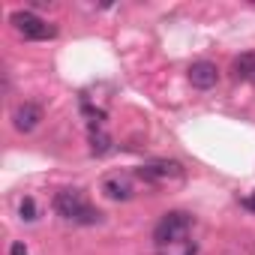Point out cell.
<instances>
[{
    "label": "cell",
    "mask_w": 255,
    "mask_h": 255,
    "mask_svg": "<svg viewBox=\"0 0 255 255\" xmlns=\"http://www.w3.org/2000/svg\"><path fill=\"white\" fill-rule=\"evenodd\" d=\"M54 210H57L63 219L78 222V225H96V222H102V213H99L96 207H90L87 198H84L78 189H60V192L54 195Z\"/></svg>",
    "instance_id": "cell-1"
},
{
    "label": "cell",
    "mask_w": 255,
    "mask_h": 255,
    "mask_svg": "<svg viewBox=\"0 0 255 255\" xmlns=\"http://www.w3.org/2000/svg\"><path fill=\"white\" fill-rule=\"evenodd\" d=\"M189 231H192V216L186 210H168V213H162V219L153 228V243L156 246H171V243L186 240Z\"/></svg>",
    "instance_id": "cell-2"
},
{
    "label": "cell",
    "mask_w": 255,
    "mask_h": 255,
    "mask_svg": "<svg viewBox=\"0 0 255 255\" xmlns=\"http://www.w3.org/2000/svg\"><path fill=\"white\" fill-rule=\"evenodd\" d=\"M9 21H12V27H15L24 39H33V42H42V39H54V36H57V27L48 24L45 18H39V15L30 12V9H15V12L9 15Z\"/></svg>",
    "instance_id": "cell-3"
},
{
    "label": "cell",
    "mask_w": 255,
    "mask_h": 255,
    "mask_svg": "<svg viewBox=\"0 0 255 255\" xmlns=\"http://www.w3.org/2000/svg\"><path fill=\"white\" fill-rule=\"evenodd\" d=\"M138 177L147 183H162V180H180L183 177V165L177 159H150L138 168Z\"/></svg>",
    "instance_id": "cell-4"
},
{
    "label": "cell",
    "mask_w": 255,
    "mask_h": 255,
    "mask_svg": "<svg viewBox=\"0 0 255 255\" xmlns=\"http://www.w3.org/2000/svg\"><path fill=\"white\" fill-rule=\"evenodd\" d=\"M39 123H42V108L36 102H21L12 111V126H15L18 132H33Z\"/></svg>",
    "instance_id": "cell-5"
},
{
    "label": "cell",
    "mask_w": 255,
    "mask_h": 255,
    "mask_svg": "<svg viewBox=\"0 0 255 255\" xmlns=\"http://www.w3.org/2000/svg\"><path fill=\"white\" fill-rule=\"evenodd\" d=\"M189 81H192V87H198V90H210V87L219 81V69H216L210 60H198V63L189 66Z\"/></svg>",
    "instance_id": "cell-6"
},
{
    "label": "cell",
    "mask_w": 255,
    "mask_h": 255,
    "mask_svg": "<svg viewBox=\"0 0 255 255\" xmlns=\"http://www.w3.org/2000/svg\"><path fill=\"white\" fill-rule=\"evenodd\" d=\"M102 192L111 201H129L132 198V183L126 180V177H120V174H114V177H105L102 180Z\"/></svg>",
    "instance_id": "cell-7"
},
{
    "label": "cell",
    "mask_w": 255,
    "mask_h": 255,
    "mask_svg": "<svg viewBox=\"0 0 255 255\" xmlns=\"http://www.w3.org/2000/svg\"><path fill=\"white\" fill-rule=\"evenodd\" d=\"M231 75L237 78V81H255V54H240V57H234V63H231Z\"/></svg>",
    "instance_id": "cell-8"
},
{
    "label": "cell",
    "mask_w": 255,
    "mask_h": 255,
    "mask_svg": "<svg viewBox=\"0 0 255 255\" xmlns=\"http://www.w3.org/2000/svg\"><path fill=\"white\" fill-rule=\"evenodd\" d=\"M108 150H111V135L102 132L99 126H93V129H90V153L93 156H105Z\"/></svg>",
    "instance_id": "cell-9"
},
{
    "label": "cell",
    "mask_w": 255,
    "mask_h": 255,
    "mask_svg": "<svg viewBox=\"0 0 255 255\" xmlns=\"http://www.w3.org/2000/svg\"><path fill=\"white\" fill-rule=\"evenodd\" d=\"M18 213H21V219H24V222H33V219H36V201H33L30 195H27V198H21Z\"/></svg>",
    "instance_id": "cell-10"
},
{
    "label": "cell",
    "mask_w": 255,
    "mask_h": 255,
    "mask_svg": "<svg viewBox=\"0 0 255 255\" xmlns=\"http://www.w3.org/2000/svg\"><path fill=\"white\" fill-rule=\"evenodd\" d=\"M9 255H30V252H27V246H24L21 240H15V243L9 246Z\"/></svg>",
    "instance_id": "cell-11"
},
{
    "label": "cell",
    "mask_w": 255,
    "mask_h": 255,
    "mask_svg": "<svg viewBox=\"0 0 255 255\" xmlns=\"http://www.w3.org/2000/svg\"><path fill=\"white\" fill-rule=\"evenodd\" d=\"M240 204H243V207H246V210H255V195H252V198H243V201H240Z\"/></svg>",
    "instance_id": "cell-12"
},
{
    "label": "cell",
    "mask_w": 255,
    "mask_h": 255,
    "mask_svg": "<svg viewBox=\"0 0 255 255\" xmlns=\"http://www.w3.org/2000/svg\"><path fill=\"white\" fill-rule=\"evenodd\" d=\"M195 252H198V249H195V243H189V246L183 249V255H195Z\"/></svg>",
    "instance_id": "cell-13"
}]
</instances>
